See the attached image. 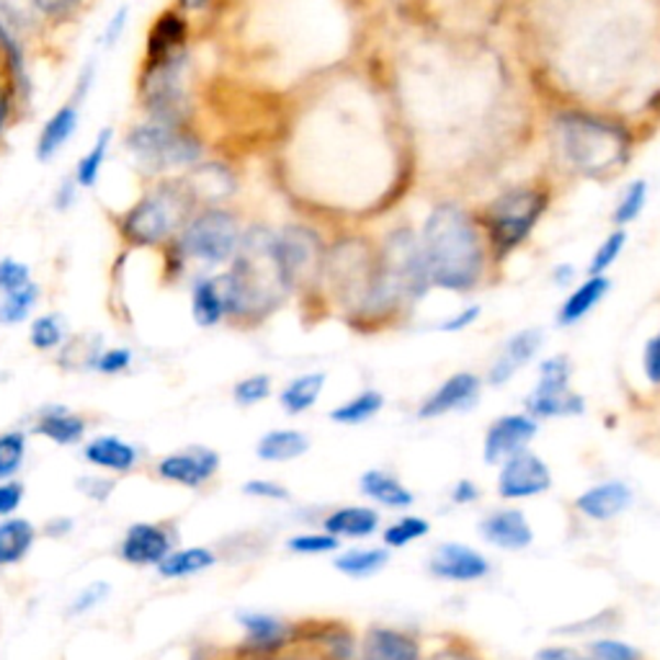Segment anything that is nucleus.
I'll return each mask as SVG.
<instances>
[{
  "instance_id": "obj_1",
  "label": "nucleus",
  "mask_w": 660,
  "mask_h": 660,
  "mask_svg": "<svg viewBox=\"0 0 660 660\" xmlns=\"http://www.w3.org/2000/svg\"><path fill=\"white\" fill-rule=\"evenodd\" d=\"M424 258L432 284L451 292H467L483 277V246L478 230L455 204H441L424 225Z\"/></svg>"
},
{
  "instance_id": "obj_42",
  "label": "nucleus",
  "mask_w": 660,
  "mask_h": 660,
  "mask_svg": "<svg viewBox=\"0 0 660 660\" xmlns=\"http://www.w3.org/2000/svg\"><path fill=\"white\" fill-rule=\"evenodd\" d=\"M645 202H648V183L645 181L629 183L625 197H622L617 210H614V222H617V225H629V222H635L642 214Z\"/></svg>"
},
{
  "instance_id": "obj_45",
  "label": "nucleus",
  "mask_w": 660,
  "mask_h": 660,
  "mask_svg": "<svg viewBox=\"0 0 660 660\" xmlns=\"http://www.w3.org/2000/svg\"><path fill=\"white\" fill-rule=\"evenodd\" d=\"M32 344L40 348V351H49V348L63 344V325H59L57 317H36L32 323Z\"/></svg>"
},
{
  "instance_id": "obj_27",
  "label": "nucleus",
  "mask_w": 660,
  "mask_h": 660,
  "mask_svg": "<svg viewBox=\"0 0 660 660\" xmlns=\"http://www.w3.org/2000/svg\"><path fill=\"white\" fill-rule=\"evenodd\" d=\"M191 313H194V321L204 328L210 325H217L222 317L227 313V294H225V284L214 279H204L194 287V294H191Z\"/></svg>"
},
{
  "instance_id": "obj_37",
  "label": "nucleus",
  "mask_w": 660,
  "mask_h": 660,
  "mask_svg": "<svg viewBox=\"0 0 660 660\" xmlns=\"http://www.w3.org/2000/svg\"><path fill=\"white\" fill-rule=\"evenodd\" d=\"M36 297H40V287L32 284V281H29L26 287L16 289V292L3 294V300H0V323L16 325L26 321V315L32 313L36 305Z\"/></svg>"
},
{
  "instance_id": "obj_50",
  "label": "nucleus",
  "mask_w": 660,
  "mask_h": 660,
  "mask_svg": "<svg viewBox=\"0 0 660 660\" xmlns=\"http://www.w3.org/2000/svg\"><path fill=\"white\" fill-rule=\"evenodd\" d=\"M243 493L254 495V499H269V501H287L289 491L284 485L273 483V480H250L243 485Z\"/></svg>"
},
{
  "instance_id": "obj_5",
  "label": "nucleus",
  "mask_w": 660,
  "mask_h": 660,
  "mask_svg": "<svg viewBox=\"0 0 660 660\" xmlns=\"http://www.w3.org/2000/svg\"><path fill=\"white\" fill-rule=\"evenodd\" d=\"M191 199L194 197H191L189 187L168 183V187L145 197L135 210L124 214L122 233L137 246H155V243L166 240L176 225H181L191 206Z\"/></svg>"
},
{
  "instance_id": "obj_54",
  "label": "nucleus",
  "mask_w": 660,
  "mask_h": 660,
  "mask_svg": "<svg viewBox=\"0 0 660 660\" xmlns=\"http://www.w3.org/2000/svg\"><path fill=\"white\" fill-rule=\"evenodd\" d=\"M32 3L44 13V16L65 19V16H70L72 9H76L80 0H32Z\"/></svg>"
},
{
  "instance_id": "obj_51",
  "label": "nucleus",
  "mask_w": 660,
  "mask_h": 660,
  "mask_svg": "<svg viewBox=\"0 0 660 660\" xmlns=\"http://www.w3.org/2000/svg\"><path fill=\"white\" fill-rule=\"evenodd\" d=\"M107 593H109V585L107 583H91L76 599V604L70 606L72 614H83L88 609H93V606H99L103 602V599H107Z\"/></svg>"
},
{
  "instance_id": "obj_38",
  "label": "nucleus",
  "mask_w": 660,
  "mask_h": 660,
  "mask_svg": "<svg viewBox=\"0 0 660 660\" xmlns=\"http://www.w3.org/2000/svg\"><path fill=\"white\" fill-rule=\"evenodd\" d=\"M26 457L24 434L11 432L0 436V480H9L21 470Z\"/></svg>"
},
{
  "instance_id": "obj_17",
  "label": "nucleus",
  "mask_w": 660,
  "mask_h": 660,
  "mask_svg": "<svg viewBox=\"0 0 660 660\" xmlns=\"http://www.w3.org/2000/svg\"><path fill=\"white\" fill-rule=\"evenodd\" d=\"M170 547V534L158 524H132L127 537L122 542V558L130 566H160L168 558Z\"/></svg>"
},
{
  "instance_id": "obj_40",
  "label": "nucleus",
  "mask_w": 660,
  "mask_h": 660,
  "mask_svg": "<svg viewBox=\"0 0 660 660\" xmlns=\"http://www.w3.org/2000/svg\"><path fill=\"white\" fill-rule=\"evenodd\" d=\"M109 143H111V130H103L99 135V139H96L93 150L88 153L83 160H80V166H78V183H80V187H86V189L96 187V181H99V174H101V166H103V158H107Z\"/></svg>"
},
{
  "instance_id": "obj_20",
  "label": "nucleus",
  "mask_w": 660,
  "mask_h": 660,
  "mask_svg": "<svg viewBox=\"0 0 660 660\" xmlns=\"http://www.w3.org/2000/svg\"><path fill=\"white\" fill-rule=\"evenodd\" d=\"M539 348H542V331L529 328V331L516 333V336L511 338L506 346H503L499 359H495L491 374H488V382L506 384L511 377H514L516 372H522V369L529 365Z\"/></svg>"
},
{
  "instance_id": "obj_35",
  "label": "nucleus",
  "mask_w": 660,
  "mask_h": 660,
  "mask_svg": "<svg viewBox=\"0 0 660 660\" xmlns=\"http://www.w3.org/2000/svg\"><path fill=\"white\" fill-rule=\"evenodd\" d=\"M382 405H384V398L380 395V392L367 390V392H361V395L348 400V403L333 407L331 421L340 426H359V424H365V421L374 418V415L382 411Z\"/></svg>"
},
{
  "instance_id": "obj_13",
  "label": "nucleus",
  "mask_w": 660,
  "mask_h": 660,
  "mask_svg": "<svg viewBox=\"0 0 660 660\" xmlns=\"http://www.w3.org/2000/svg\"><path fill=\"white\" fill-rule=\"evenodd\" d=\"M537 418H532V415H501L499 421H493V426L485 434V462L503 465L508 457L524 451V447L537 436Z\"/></svg>"
},
{
  "instance_id": "obj_25",
  "label": "nucleus",
  "mask_w": 660,
  "mask_h": 660,
  "mask_svg": "<svg viewBox=\"0 0 660 660\" xmlns=\"http://www.w3.org/2000/svg\"><path fill=\"white\" fill-rule=\"evenodd\" d=\"M323 526L325 532L333 534V537L361 539L377 532V526H380V514L365 506H348L325 516Z\"/></svg>"
},
{
  "instance_id": "obj_23",
  "label": "nucleus",
  "mask_w": 660,
  "mask_h": 660,
  "mask_svg": "<svg viewBox=\"0 0 660 660\" xmlns=\"http://www.w3.org/2000/svg\"><path fill=\"white\" fill-rule=\"evenodd\" d=\"M237 622H240L243 629H246V640L248 648L256 652H273L284 645L289 629L281 619L273 617V614H264V612H246L237 614Z\"/></svg>"
},
{
  "instance_id": "obj_63",
  "label": "nucleus",
  "mask_w": 660,
  "mask_h": 660,
  "mask_svg": "<svg viewBox=\"0 0 660 660\" xmlns=\"http://www.w3.org/2000/svg\"><path fill=\"white\" fill-rule=\"evenodd\" d=\"M206 0H181L183 9H202Z\"/></svg>"
},
{
  "instance_id": "obj_28",
  "label": "nucleus",
  "mask_w": 660,
  "mask_h": 660,
  "mask_svg": "<svg viewBox=\"0 0 660 660\" xmlns=\"http://www.w3.org/2000/svg\"><path fill=\"white\" fill-rule=\"evenodd\" d=\"M361 491L369 495L374 503L388 508H407L413 506V493L400 483L398 478H392L390 472L369 470L361 474Z\"/></svg>"
},
{
  "instance_id": "obj_59",
  "label": "nucleus",
  "mask_w": 660,
  "mask_h": 660,
  "mask_svg": "<svg viewBox=\"0 0 660 660\" xmlns=\"http://www.w3.org/2000/svg\"><path fill=\"white\" fill-rule=\"evenodd\" d=\"M432 660H478V658L470 656V652H462V650H441V652H436Z\"/></svg>"
},
{
  "instance_id": "obj_11",
  "label": "nucleus",
  "mask_w": 660,
  "mask_h": 660,
  "mask_svg": "<svg viewBox=\"0 0 660 660\" xmlns=\"http://www.w3.org/2000/svg\"><path fill=\"white\" fill-rule=\"evenodd\" d=\"M552 474L550 467L545 465L542 457L532 455V451H518L501 465L499 474V493L501 499L518 501L534 499V495L550 491Z\"/></svg>"
},
{
  "instance_id": "obj_8",
  "label": "nucleus",
  "mask_w": 660,
  "mask_h": 660,
  "mask_svg": "<svg viewBox=\"0 0 660 660\" xmlns=\"http://www.w3.org/2000/svg\"><path fill=\"white\" fill-rule=\"evenodd\" d=\"M181 246L191 258H199L204 264H222L237 254L240 227L230 212L210 210L189 222Z\"/></svg>"
},
{
  "instance_id": "obj_32",
  "label": "nucleus",
  "mask_w": 660,
  "mask_h": 660,
  "mask_svg": "<svg viewBox=\"0 0 660 660\" xmlns=\"http://www.w3.org/2000/svg\"><path fill=\"white\" fill-rule=\"evenodd\" d=\"M36 432L42 436H47L49 441L59 444V447H70V444H78L86 436V421L78 418L63 407H55V411H47L36 424Z\"/></svg>"
},
{
  "instance_id": "obj_43",
  "label": "nucleus",
  "mask_w": 660,
  "mask_h": 660,
  "mask_svg": "<svg viewBox=\"0 0 660 660\" xmlns=\"http://www.w3.org/2000/svg\"><path fill=\"white\" fill-rule=\"evenodd\" d=\"M289 552H300V555H328V552H336L340 542L338 537H333V534H321V532H313V534H297V537H292L287 542Z\"/></svg>"
},
{
  "instance_id": "obj_12",
  "label": "nucleus",
  "mask_w": 660,
  "mask_h": 660,
  "mask_svg": "<svg viewBox=\"0 0 660 660\" xmlns=\"http://www.w3.org/2000/svg\"><path fill=\"white\" fill-rule=\"evenodd\" d=\"M277 258L287 287H294L317 271V266H321V243L310 230L289 227L277 235Z\"/></svg>"
},
{
  "instance_id": "obj_19",
  "label": "nucleus",
  "mask_w": 660,
  "mask_h": 660,
  "mask_svg": "<svg viewBox=\"0 0 660 660\" xmlns=\"http://www.w3.org/2000/svg\"><path fill=\"white\" fill-rule=\"evenodd\" d=\"M629 503H633V491L619 480H612V483L593 485L583 495H578L575 506L593 522H609V518L625 514Z\"/></svg>"
},
{
  "instance_id": "obj_26",
  "label": "nucleus",
  "mask_w": 660,
  "mask_h": 660,
  "mask_svg": "<svg viewBox=\"0 0 660 660\" xmlns=\"http://www.w3.org/2000/svg\"><path fill=\"white\" fill-rule=\"evenodd\" d=\"M78 127V103H68L57 111L55 116L44 124L42 135H40V145H36V158L42 163L55 158V155L63 150V145L68 143L72 132Z\"/></svg>"
},
{
  "instance_id": "obj_6",
  "label": "nucleus",
  "mask_w": 660,
  "mask_h": 660,
  "mask_svg": "<svg viewBox=\"0 0 660 660\" xmlns=\"http://www.w3.org/2000/svg\"><path fill=\"white\" fill-rule=\"evenodd\" d=\"M547 206V197L542 191L522 189L508 191L501 199H495L488 212V230H491V240L501 256H506L516 246L529 237V233L542 217Z\"/></svg>"
},
{
  "instance_id": "obj_52",
  "label": "nucleus",
  "mask_w": 660,
  "mask_h": 660,
  "mask_svg": "<svg viewBox=\"0 0 660 660\" xmlns=\"http://www.w3.org/2000/svg\"><path fill=\"white\" fill-rule=\"evenodd\" d=\"M645 374L652 384H660V333H656L645 346V359H642Z\"/></svg>"
},
{
  "instance_id": "obj_18",
  "label": "nucleus",
  "mask_w": 660,
  "mask_h": 660,
  "mask_svg": "<svg viewBox=\"0 0 660 660\" xmlns=\"http://www.w3.org/2000/svg\"><path fill=\"white\" fill-rule=\"evenodd\" d=\"M480 532H483L488 542L501 547V550H524L534 539L529 518L518 508L495 511V514H491L480 524Z\"/></svg>"
},
{
  "instance_id": "obj_3",
  "label": "nucleus",
  "mask_w": 660,
  "mask_h": 660,
  "mask_svg": "<svg viewBox=\"0 0 660 660\" xmlns=\"http://www.w3.org/2000/svg\"><path fill=\"white\" fill-rule=\"evenodd\" d=\"M558 135L568 160L583 176L604 178L622 168L629 158V137L622 127L583 114L558 119Z\"/></svg>"
},
{
  "instance_id": "obj_36",
  "label": "nucleus",
  "mask_w": 660,
  "mask_h": 660,
  "mask_svg": "<svg viewBox=\"0 0 660 660\" xmlns=\"http://www.w3.org/2000/svg\"><path fill=\"white\" fill-rule=\"evenodd\" d=\"M390 552L377 547V550H348L336 558V568L344 575L351 578H369L388 566Z\"/></svg>"
},
{
  "instance_id": "obj_30",
  "label": "nucleus",
  "mask_w": 660,
  "mask_h": 660,
  "mask_svg": "<svg viewBox=\"0 0 660 660\" xmlns=\"http://www.w3.org/2000/svg\"><path fill=\"white\" fill-rule=\"evenodd\" d=\"M310 449V439L302 432H292V428H279V432H269L258 441V457L266 462H289V459L302 457Z\"/></svg>"
},
{
  "instance_id": "obj_55",
  "label": "nucleus",
  "mask_w": 660,
  "mask_h": 660,
  "mask_svg": "<svg viewBox=\"0 0 660 660\" xmlns=\"http://www.w3.org/2000/svg\"><path fill=\"white\" fill-rule=\"evenodd\" d=\"M124 26H127V9H119L109 21L107 34H103V42H107V47H114V44L119 42V36H122V32H124Z\"/></svg>"
},
{
  "instance_id": "obj_29",
  "label": "nucleus",
  "mask_w": 660,
  "mask_h": 660,
  "mask_svg": "<svg viewBox=\"0 0 660 660\" xmlns=\"http://www.w3.org/2000/svg\"><path fill=\"white\" fill-rule=\"evenodd\" d=\"M609 287H612L609 279H606L604 273L583 281V284L568 297L566 305L560 307V325H575L578 321H583V317L604 300L606 292H609Z\"/></svg>"
},
{
  "instance_id": "obj_64",
  "label": "nucleus",
  "mask_w": 660,
  "mask_h": 660,
  "mask_svg": "<svg viewBox=\"0 0 660 660\" xmlns=\"http://www.w3.org/2000/svg\"><path fill=\"white\" fill-rule=\"evenodd\" d=\"M658 101H660V96H658ZM658 107H660V103H658Z\"/></svg>"
},
{
  "instance_id": "obj_39",
  "label": "nucleus",
  "mask_w": 660,
  "mask_h": 660,
  "mask_svg": "<svg viewBox=\"0 0 660 660\" xmlns=\"http://www.w3.org/2000/svg\"><path fill=\"white\" fill-rule=\"evenodd\" d=\"M428 529H432V526H428L426 518L405 516L392 526H388V529H384V534H382V539H384V545H388V547H405V545L415 542V539L426 537Z\"/></svg>"
},
{
  "instance_id": "obj_2",
  "label": "nucleus",
  "mask_w": 660,
  "mask_h": 660,
  "mask_svg": "<svg viewBox=\"0 0 660 660\" xmlns=\"http://www.w3.org/2000/svg\"><path fill=\"white\" fill-rule=\"evenodd\" d=\"M227 294V313L264 317L277 307L287 279L277 258V235L254 230L240 240L233 271L222 279Z\"/></svg>"
},
{
  "instance_id": "obj_14",
  "label": "nucleus",
  "mask_w": 660,
  "mask_h": 660,
  "mask_svg": "<svg viewBox=\"0 0 660 660\" xmlns=\"http://www.w3.org/2000/svg\"><path fill=\"white\" fill-rule=\"evenodd\" d=\"M220 470V455L206 447H191L176 455H168L158 465V472L168 483H178L183 488H199L206 480H212V474Z\"/></svg>"
},
{
  "instance_id": "obj_21",
  "label": "nucleus",
  "mask_w": 660,
  "mask_h": 660,
  "mask_svg": "<svg viewBox=\"0 0 660 660\" xmlns=\"http://www.w3.org/2000/svg\"><path fill=\"white\" fill-rule=\"evenodd\" d=\"M365 660H421V648L411 635L374 627L365 637Z\"/></svg>"
},
{
  "instance_id": "obj_46",
  "label": "nucleus",
  "mask_w": 660,
  "mask_h": 660,
  "mask_svg": "<svg viewBox=\"0 0 660 660\" xmlns=\"http://www.w3.org/2000/svg\"><path fill=\"white\" fill-rule=\"evenodd\" d=\"M591 660H642L640 650L622 640H596L589 645Z\"/></svg>"
},
{
  "instance_id": "obj_44",
  "label": "nucleus",
  "mask_w": 660,
  "mask_h": 660,
  "mask_svg": "<svg viewBox=\"0 0 660 660\" xmlns=\"http://www.w3.org/2000/svg\"><path fill=\"white\" fill-rule=\"evenodd\" d=\"M625 243H627V233L625 230H617V233H612L606 240L599 246L596 254H593L591 258V277H599V273H604L609 266L617 261V258L622 256V250H625Z\"/></svg>"
},
{
  "instance_id": "obj_7",
  "label": "nucleus",
  "mask_w": 660,
  "mask_h": 660,
  "mask_svg": "<svg viewBox=\"0 0 660 660\" xmlns=\"http://www.w3.org/2000/svg\"><path fill=\"white\" fill-rule=\"evenodd\" d=\"M127 150L153 170H166L176 166H191L202 155V147L176 124L150 122L132 130L127 137Z\"/></svg>"
},
{
  "instance_id": "obj_15",
  "label": "nucleus",
  "mask_w": 660,
  "mask_h": 660,
  "mask_svg": "<svg viewBox=\"0 0 660 660\" xmlns=\"http://www.w3.org/2000/svg\"><path fill=\"white\" fill-rule=\"evenodd\" d=\"M432 573L436 578H444V581H457V583H470V581H480L491 573V562H488L483 555L472 547L459 545V542H449L441 545L439 550L434 552L432 562H428Z\"/></svg>"
},
{
  "instance_id": "obj_33",
  "label": "nucleus",
  "mask_w": 660,
  "mask_h": 660,
  "mask_svg": "<svg viewBox=\"0 0 660 660\" xmlns=\"http://www.w3.org/2000/svg\"><path fill=\"white\" fill-rule=\"evenodd\" d=\"M214 560L217 558H214V552L206 550V547H189V550L170 552L158 566V573L163 578H189L210 570Z\"/></svg>"
},
{
  "instance_id": "obj_4",
  "label": "nucleus",
  "mask_w": 660,
  "mask_h": 660,
  "mask_svg": "<svg viewBox=\"0 0 660 660\" xmlns=\"http://www.w3.org/2000/svg\"><path fill=\"white\" fill-rule=\"evenodd\" d=\"M432 284L426 269L424 248L418 246L411 230H398L390 235L382 261L377 266V284L369 307L398 305L403 297H421Z\"/></svg>"
},
{
  "instance_id": "obj_48",
  "label": "nucleus",
  "mask_w": 660,
  "mask_h": 660,
  "mask_svg": "<svg viewBox=\"0 0 660 660\" xmlns=\"http://www.w3.org/2000/svg\"><path fill=\"white\" fill-rule=\"evenodd\" d=\"M29 266L13 261V258H3L0 261V292L9 294L16 292V289L29 284Z\"/></svg>"
},
{
  "instance_id": "obj_24",
  "label": "nucleus",
  "mask_w": 660,
  "mask_h": 660,
  "mask_svg": "<svg viewBox=\"0 0 660 660\" xmlns=\"http://www.w3.org/2000/svg\"><path fill=\"white\" fill-rule=\"evenodd\" d=\"M86 459L101 470L127 472L137 465V449L119 436H99L86 447Z\"/></svg>"
},
{
  "instance_id": "obj_47",
  "label": "nucleus",
  "mask_w": 660,
  "mask_h": 660,
  "mask_svg": "<svg viewBox=\"0 0 660 660\" xmlns=\"http://www.w3.org/2000/svg\"><path fill=\"white\" fill-rule=\"evenodd\" d=\"M269 392H271V380L266 374L248 377V380L235 384V400L240 405L261 403V400L269 398Z\"/></svg>"
},
{
  "instance_id": "obj_57",
  "label": "nucleus",
  "mask_w": 660,
  "mask_h": 660,
  "mask_svg": "<svg viewBox=\"0 0 660 660\" xmlns=\"http://www.w3.org/2000/svg\"><path fill=\"white\" fill-rule=\"evenodd\" d=\"M478 315H480V307L474 305V307H467L465 313H459L457 317H451L449 323H444L441 325V331H462V328H467V325H470L472 321H478Z\"/></svg>"
},
{
  "instance_id": "obj_53",
  "label": "nucleus",
  "mask_w": 660,
  "mask_h": 660,
  "mask_svg": "<svg viewBox=\"0 0 660 660\" xmlns=\"http://www.w3.org/2000/svg\"><path fill=\"white\" fill-rule=\"evenodd\" d=\"M24 501V485L21 483H3L0 485V516H9Z\"/></svg>"
},
{
  "instance_id": "obj_56",
  "label": "nucleus",
  "mask_w": 660,
  "mask_h": 660,
  "mask_svg": "<svg viewBox=\"0 0 660 660\" xmlns=\"http://www.w3.org/2000/svg\"><path fill=\"white\" fill-rule=\"evenodd\" d=\"M537 660H591L589 652H578L573 648H545L537 652Z\"/></svg>"
},
{
  "instance_id": "obj_49",
  "label": "nucleus",
  "mask_w": 660,
  "mask_h": 660,
  "mask_svg": "<svg viewBox=\"0 0 660 660\" xmlns=\"http://www.w3.org/2000/svg\"><path fill=\"white\" fill-rule=\"evenodd\" d=\"M132 365V354L127 348H111V351L101 354L99 359H96V369L103 374H119L124 372Z\"/></svg>"
},
{
  "instance_id": "obj_58",
  "label": "nucleus",
  "mask_w": 660,
  "mask_h": 660,
  "mask_svg": "<svg viewBox=\"0 0 660 660\" xmlns=\"http://www.w3.org/2000/svg\"><path fill=\"white\" fill-rule=\"evenodd\" d=\"M478 488H474L472 483H459L455 488V493H451V499H455V503H470L478 499Z\"/></svg>"
},
{
  "instance_id": "obj_31",
  "label": "nucleus",
  "mask_w": 660,
  "mask_h": 660,
  "mask_svg": "<svg viewBox=\"0 0 660 660\" xmlns=\"http://www.w3.org/2000/svg\"><path fill=\"white\" fill-rule=\"evenodd\" d=\"M34 526L24 518H11L0 524V568L16 566L26 558V552L34 545Z\"/></svg>"
},
{
  "instance_id": "obj_34",
  "label": "nucleus",
  "mask_w": 660,
  "mask_h": 660,
  "mask_svg": "<svg viewBox=\"0 0 660 660\" xmlns=\"http://www.w3.org/2000/svg\"><path fill=\"white\" fill-rule=\"evenodd\" d=\"M325 388V374H302L287 384V390L281 392V405L287 413L300 415L310 411L315 405V400L321 398Z\"/></svg>"
},
{
  "instance_id": "obj_62",
  "label": "nucleus",
  "mask_w": 660,
  "mask_h": 660,
  "mask_svg": "<svg viewBox=\"0 0 660 660\" xmlns=\"http://www.w3.org/2000/svg\"><path fill=\"white\" fill-rule=\"evenodd\" d=\"M5 114H9V103H5V99H3V96H0V130H3Z\"/></svg>"
},
{
  "instance_id": "obj_10",
  "label": "nucleus",
  "mask_w": 660,
  "mask_h": 660,
  "mask_svg": "<svg viewBox=\"0 0 660 660\" xmlns=\"http://www.w3.org/2000/svg\"><path fill=\"white\" fill-rule=\"evenodd\" d=\"M183 65L187 55L147 63L143 78V101L153 114V122L178 124L183 114Z\"/></svg>"
},
{
  "instance_id": "obj_61",
  "label": "nucleus",
  "mask_w": 660,
  "mask_h": 660,
  "mask_svg": "<svg viewBox=\"0 0 660 660\" xmlns=\"http://www.w3.org/2000/svg\"><path fill=\"white\" fill-rule=\"evenodd\" d=\"M558 277H560V284H566L568 277H570V266H560V269L555 271V279H558Z\"/></svg>"
},
{
  "instance_id": "obj_60",
  "label": "nucleus",
  "mask_w": 660,
  "mask_h": 660,
  "mask_svg": "<svg viewBox=\"0 0 660 660\" xmlns=\"http://www.w3.org/2000/svg\"><path fill=\"white\" fill-rule=\"evenodd\" d=\"M72 199H76V189H72V183H65L63 197H59V210H65V206H68Z\"/></svg>"
},
{
  "instance_id": "obj_41",
  "label": "nucleus",
  "mask_w": 660,
  "mask_h": 660,
  "mask_svg": "<svg viewBox=\"0 0 660 660\" xmlns=\"http://www.w3.org/2000/svg\"><path fill=\"white\" fill-rule=\"evenodd\" d=\"M194 187H189V191H191V197H199V194H204L206 191V197L210 199H220V197H225L230 189H233V181H230V176L225 174V170L222 168H199L197 174H194Z\"/></svg>"
},
{
  "instance_id": "obj_9",
  "label": "nucleus",
  "mask_w": 660,
  "mask_h": 660,
  "mask_svg": "<svg viewBox=\"0 0 660 660\" xmlns=\"http://www.w3.org/2000/svg\"><path fill=\"white\" fill-rule=\"evenodd\" d=\"M570 365L566 356L547 359L539 367L537 388L526 398V411L534 418H568L583 413V398L570 390Z\"/></svg>"
},
{
  "instance_id": "obj_16",
  "label": "nucleus",
  "mask_w": 660,
  "mask_h": 660,
  "mask_svg": "<svg viewBox=\"0 0 660 660\" xmlns=\"http://www.w3.org/2000/svg\"><path fill=\"white\" fill-rule=\"evenodd\" d=\"M480 398V380L470 372H459L449 377L439 390L432 392L421 405L418 415L421 418H439V415L455 413V411H467L478 403Z\"/></svg>"
},
{
  "instance_id": "obj_22",
  "label": "nucleus",
  "mask_w": 660,
  "mask_h": 660,
  "mask_svg": "<svg viewBox=\"0 0 660 660\" xmlns=\"http://www.w3.org/2000/svg\"><path fill=\"white\" fill-rule=\"evenodd\" d=\"M183 42H187V24L176 13H163L155 21L150 40H147V63H163L183 55Z\"/></svg>"
}]
</instances>
